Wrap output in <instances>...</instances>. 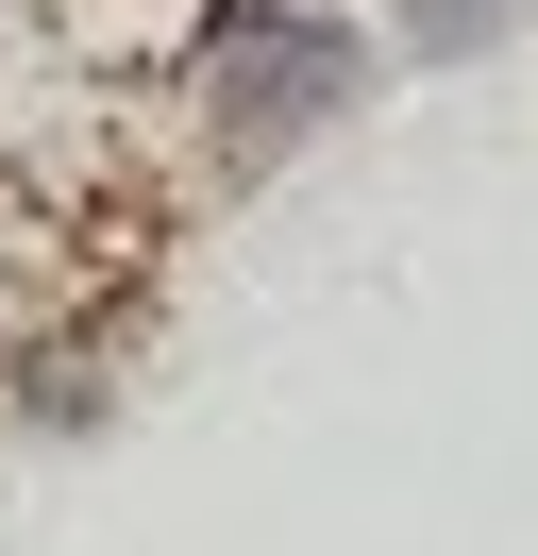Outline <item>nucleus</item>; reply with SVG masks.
I'll list each match as a JSON object with an SVG mask.
<instances>
[{
	"label": "nucleus",
	"mask_w": 538,
	"mask_h": 556,
	"mask_svg": "<svg viewBox=\"0 0 538 556\" xmlns=\"http://www.w3.org/2000/svg\"><path fill=\"white\" fill-rule=\"evenodd\" d=\"M354 102V35L336 17H286V0H235L219 51H202V118H219V169H269V152L336 136Z\"/></svg>",
	"instance_id": "1"
},
{
	"label": "nucleus",
	"mask_w": 538,
	"mask_h": 556,
	"mask_svg": "<svg viewBox=\"0 0 538 556\" xmlns=\"http://www.w3.org/2000/svg\"><path fill=\"white\" fill-rule=\"evenodd\" d=\"M404 35H421V51H488V35H504V0H404Z\"/></svg>",
	"instance_id": "2"
}]
</instances>
